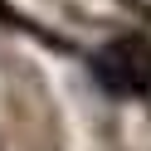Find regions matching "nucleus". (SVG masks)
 <instances>
[{
	"label": "nucleus",
	"instance_id": "f257e3e1",
	"mask_svg": "<svg viewBox=\"0 0 151 151\" xmlns=\"http://www.w3.org/2000/svg\"><path fill=\"white\" fill-rule=\"evenodd\" d=\"M98 78L117 93H141L151 83V49L137 44V39H122L112 49H102L98 54Z\"/></svg>",
	"mask_w": 151,
	"mask_h": 151
}]
</instances>
